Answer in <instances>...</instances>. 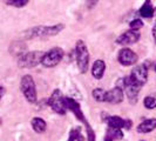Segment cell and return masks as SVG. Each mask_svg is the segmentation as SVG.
I'll list each match as a JSON object with an SVG mask.
<instances>
[{
    "instance_id": "6da1fadb",
    "label": "cell",
    "mask_w": 156,
    "mask_h": 141,
    "mask_svg": "<svg viewBox=\"0 0 156 141\" xmlns=\"http://www.w3.org/2000/svg\"><path fill=\"white\" fill-rule=\"evenodd\" d=\"M65 28L63 24H55L53 26H37L32 27L23 33L26 39H35V38H49L59 34Z\"/></svg>"
},
{
    "instance_id": "7a4b0ae2",
    "label": "cell",
    "mask_w": 156,
    "mask_h": 141,
    "mask_svg": "<svg viewBox=\"0 0 156 141\" xmlns=\"http://www.w3.org/2000/svg\"><path fill=\"white\" fill-rule=\"evenodd\" d=\"M66 105H67V110H69L72 113H74V115L78 118L81 122H83L85 126H86V132H87V138H88V141H95V133L94 131L90 128L89 124L87 122L86 118L83 115L82 110H81V107L79 105V102L72 98H66Z\"/></svg>"
},
{
    "instance_id": "3957f363",
    "label": "cell",
    "mask_w": 156,
    "mask_h": 141,
    "mask_svg": "<svg viewBox=\"0 0 156 141\" xmlns=\"http://www.w3.org/2000/svg\"><path fill=\"white\" fill-rule=\"evenodd\" d=\"M20 89L23 92V96L30 103H34L38 100V93H37V87L35 82L32 78V75L26 74L21 78L20 81Z\"/></svg>"
},
{
    "instance_id": "277c9868",
    "label": "cell",
    "mask_w": 156,
    "mask_h": 141,
    "mask_svg": "<svg viewBox=\"0 0 156 141\" xmlns=\"http://www.w3.org/2000/svg\"><path fill=\"white\" fill-rule=\"evenodd\" d=\"M75 56H76V63L81 73H86L89 66V52L85 41L78 40L75 45Z\"/></svg>"
},
{
    "instance_id": "5b68a950",
    "label": "cell",
    "mask_w": 156,
    "mask_h": 141,
    "mask_svg": "<svg viewBox=\"0 0 156 141\" xmlns=\"http://www.w3.org/2000/svg\"><path fill=\"white\" fill-rule=\"evenodd\" d=\"M45 53L41 51H32V52H26L25 54L18 58V66L21 68H33L41 63L42 56Z\"/></svg>"
},
{
    "instance_id": "8992f818",
    "label": "cell",
    "mask_w": 156,
    "mask_h": 141,
    "mask_svg": "<svg viewBox=\"0 0 156 141\" xmlns=\"http://www.w3.org/2000/svg\"><path fill=\"white\" fill-rule=\"evenodd\" d=\"M63 55H65V52L61 47H53L44 54L42 60H41V65L47 67V68L55 67L62 60Z\"/></svg>"
},
{
    "instance_id": "52a82bcc",
    "label": "cell",
    "mask_w": 156,
    "mask_h": 141,
    "mask_svg": "<svg viewBox=\"0 0 156 141\" xmlns=\"http://www.w3.org/2000/svg\"><path fill=\"white\" fill-rule=\"evenodd\" d=\"M48 105L55 113L63 115L67 112V105H66V98L62 95L60 89H55L52 93L51 98L48 99Z\"/></svg>"
},
{
    "instance_id": "ba28073f",
    "label": "cell",
    "mask_w": 156,
    "mask_h": 141,
    "mask_svg": "<svg viewBox=\"0 0 156 141\" xmlns=\"http://www.w3.org/2000/svg\"><path fill=\"white\" fill-rule=\"evenodd\" d=\"M123 80H125V88L123 89H125L127 98L129 99V102L130 103H136L137 96H139V93H140L141 86L134 81L130 75L123 78Z\"/></svg>"
},
{
    "instance_id": "9c48e42d",
    "label": "cell",
    "mask_w": 156,
    "mask_h": 141,
    "mask_svg": "<svg viewBox=\"0 0 156 141\" xmlns=\"http://www.w3.org/2000/svg\"><path fill=\"white\" fill-rule=\"evenodd\" d=\"M148 63L137 65L133 68L130 77L136 84H139L140 86H143L148 80Z\"/></svg>"
},
{
    "instance_id": "30bf717a",
    "label": "cell",
    "mask_w": 156,
    "mask_h": 141,
    "mask_svg": "<svg viewBox=\"0 0 156 141\" xmlns=\"http://www.w3.org/2000/svg\"><path fill=\"white\" fill-rule=\"evenodd\" d=\"M117 59H119V63L122 66L127 67V66H132L137 63V54L130 48H122L119 52Z\"/></svg>"
},
{
    "instance_id": "8fae6325",
    "label": "cell",
    "mask_w": 156,
    "mask_h": 141,
    "mask_svg": "<svg viewBox=\"0 0 156 141\" xmlns=\"http://www.w3.org/2000/svg\"><path fill=\"white\" fill-rule=\"evenodd\" d=\"M141 38V34L139 33V31H135V30H128V31L123 32L119 38L116 39V44L119 45H133L136 44Z\"/></svg>"
},
{
    "instance_id": "7c38bea8",
    "label": "cell",
    "mask_w": 156,
    "mask_h": 141,
    "mask_svg": "<svg viewBox=\"0 0 156 141\" xmlns=\"http://www.w3.org/2000/svg\"><path fill=\"white\" fill-rule=\"evenodd\" d=\"M123 100V89L120 87H114L113 89L106 93V102L109 103H120Z\"/></svg>"
},
{
    "instance_id": "4fadbf2b",
    "label": "cell",
    "mask_w": 156,
    "mask_h": 141,
    "mask_svg": "<svg viewBox=\"0 0 156 141\" xmlns=\"http://www.w3.org/2000/svg\"><path fill=\"white\" fill-rule=\"evenodd\" d=\"M105 72H106V63L101 59L95 60V63H93V67H92V75L95 79L100 80L103 78Z\"/></svg>"
},
{
    "instance_id": "5bb4252c",
    "label": "cell",
    "mask_w": 156,
    "mask_h": 141,
    "mask_svg": "<svg viewBox=\"0 0 156 141\" xmlns=\"http://www.w3.org/2000/svg\"><path fill=\"white\" fill-rule=\"evenodd\" d=\"M154 129H156V119H147V120L142 121L140 125L137 126V128H136L137 133L141 134L150 133Z\"/></svg>"
},
{
    "instance_id": "9a60e30c",
    "label": "cell",
    "mask_w": 156,
    "mask_h": 141,
    "mask_svg": "<svg viewBox=\"0 0 156 141\" xmlns=\"http://www.w3.org/2000/svg\"><path fill=\"white\" fill-rule=\"evenodd\" d=\"M154 9L155 8H153V5H151V0H146L144 1V4L142 5V7L140 8V11H139V13H140V16L142 18H153L154 16Z\"/></svg>"
},
{
    "instance_id": "2e32d148",
    "label": "cell",
    "mask_w": 156,
    "mask_h": 141,
    "mask_svg": "<svg viewBox=\"0 0 156 141\" xmlns=\"http://www.w3.org/2000/svg\"><path fill=\"white\" fill-rule=\"evenodd\" d=\"M107 124L109 128H115V129H122L125 127V119H122L119 115H113V117L107 118Z\"/></svg>"
},
{
    "instance_id": "e0dca14e",
    "label": "cell",
    "mask_w": 156,
    "mask_h": 141,
    "mask_svg": "<svg viewBox=\"0 0 156 141\" xmlns=\"http://www.w3.org/2000/svg\"><path fill=\"white\" fill-rule=\"evenodd\" d=\"M31 125L33 127V131L39 134L44 133L47 128L46 121L44 119H41V118H34V119H32Z\"/></svg>"
},
{
    "instance_id": "ac0fdd59",
    "label": "cell",
    "mask_w": 156,
    "mask_h": 141,
    "mask_svg": "<svg viewBox=\"0 0 156 141\" xmlns=\"http://www.w3.org/2000/svg\"><path fill=\"white\" fill-rule=\"evenodd\" d=\"M123 138V132L122 129H115V128H108L106 136H105V141H117L121 140Z\"/></svg>"
},
{
    "instance_id": "d6986e66",
    "label": "cell",
    "mask_w": 156,
    "mask_h": 141,
    "mask_svg": "<svg viewBox=\"0 0 156 141\" xmlns=\"http://www.w3.org/2000/svg\"><path fill=\"white\" fill-rule=\"evenodd\" d=\"M106 93H107V92H106L103 88H100V87H98V88L93 89V92H92V95H93V98L95 99V101L103 102V101H106Z\"/></svg>"
},
{
    "instance_id": "ffe728a7",
    "label": "cell",
    "mask_w": 156,
    "mask_h": 141,
    "mask_svg": "<svg viewBox=\"0 0 156 141\" xmlns=\"http://www.w3.org/2000/svg\"><path fill=\"white\" fill-rule=\"evenodd\" d=\"M68 141H85L83 135L81 134V128L80 127H76V128L70 131Z\"/></svg>"
},
{
    "instance_id": "44dd1931",
    "label": "cell",
    "mask_w": 156,
    "mask_h": 141,
    "mask_svg": "<svg viewBox=\"0 0 156 141\" xmlns=\"http://www.w3.org/2000/svg\"><path fill=\"white\" fill-rule=\"evenodd\" d=\"M28 2H30V0H6V4H7L8 6L18 8L25 7Z\"/></svg>"
},
{
    "instance_id": "7402d4cb",
    "label": "cell",
    "mask_w": 156,
    "mask_h": 141,
    "mask_svg": "<svg viewBox=\"0 0 156 141\" xmlns=\"http://www.w3.org/2000/svg\"><path fill=\"white\" fill-rule=\"evenodd\" d=\"M143 105L148 110H154L156 108V98L154 96H146L143 100Z\"/></svg>"
},
{
    "instance_id": "603a6c76",
    "label": "cell",
    "mask_w": 156,
    "mask_h": 141,
    "mask_svg": "<svg viewBox=\"0 0 156 141\" xmlns=\"http://www.w3.org/2000/svg\"><path fill=\"white\" fill-rule=\"evenodd\" d=\"M142 27H143V23H142L141 19H134L133 21H130V24H129V28H130V30L139 31Z\"/></svg>"
},
{
    "instance_id": "cb8c5ba5",
    "label": "cell",
    "mask_w": 156,
    "mask_h": 141,
    "mask_svg": "<svg viewBox=\"0 0 156 141\" xmlns=\"http://www.w3.org/2000/svg\"><path fill=\"white\" fill-rule=\"evenodd\" d=\"M132 126H133L132 120L126 119V120H125V127H123V128H126V129H130V128H132Z\"/></svg>"
},
{
    "instance_id": "d4e9b609",
    "label": "cell",
    "mask_w": 156,
    "mask_h": 141,
    "mask_svg": "<svg viewBox=\"0 0 156 141\" xmlns=\"http://www.w3.org/2000/svg\"><path fill=\"white\" fill-rule=\"evenodd\" d=\"M98 1H99V0H86L87 5H88V7L89 8L94 7V6L98 4Z\"/></svg>"
},
{
    "instance_id": "484cf974",
    "label": "cell",
    "mask_w": 156,
    "mask_h": 141,
    "mask_svg": "<svg viewBox=\"0 0 156 141\" xmlns=\"http://www.w3.org/2000/svg\"><path fill=\"white\" fill-rule=\"evenodd\" d=\"M4 93H5V87L1 86L0 87V98H2V96H4Z\"/></svg>"
},
{
    "instance_id": "4316f807",
    "label": "cell",
    "mask_w": 156,
    "mask_h": 141,
    "mask_svg": "<svg viewBox=\"0 0 156 141\" xmlns=\"http://www.w3.org/2000/svg\"><path fill=\"white\" fill-rule=\"evenodd\" d=\"M153 37H154V39H155V41H156V25L153 27Z\"/></svg>"
},
{
    "instance_id": "83f0119b",
    "label": "cell",
    "mask_w": 156,
    "mask_h": 141,
    "mask_svg": "<svg viewBox=\"0 0 156 141\" xmlns=\"http://www.w3.org/2000/svg\"><path fill=\"white\" fill-rule=\"evenodd\" d=\"M154 18H155V19H156V8H155V9H154Z\"/></svg>"
},
{
    "instance_id": "f1b7e54d",
    "label": "cell",
    "mask_w": 156,
    "mask_h": 141,
    "mask_svg": "<svg viewBox=\"0 0 156 141\" xmlns=\"http://www.w3.org/2000/svg\"><path fill=\"white\" fill-rule=\"evenodd\" d=\"M155 72H156V65H155Z\"/></svg>"
}]
</instances>
